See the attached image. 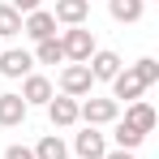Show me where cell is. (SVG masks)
<instances>
[{
	"label": "cell",
	"instance_id": "1",
	"mask_svg": "<svg viewBox=\"0 0 159 159\" xmlns=\"http://www.w3.org/2000/svg\"><path fill=\"white\" fill-rule=\"evenodd\" d=\"M60 48H65V60L86 65V60L95 56V34L82 30V26H69V30H65V39H60Z\"/></svg>",
	"mask_w": 159,
	"mask_h": 159
},
{
	"label": "cell",
	"instance_id": "2",
	"mask_svg": "<svg viewBox=\"0 0 159 159\" xmlns=\"http://www.w3.org/2000/svg\"><path fill=\"white\" fill-rule=\"evenodd\" d=\"M120 116V103L116 99H86V103H78V120H86L90 129L95 125H112Z\"/></svg>",
	"mask_w": 159,
	"mask_h": 159
},
{
	"label": "cell",
	"instance_id": "3",
	"mask_svg": "<svg viewBox=\"0 0 159 159\" xmlns=\"http://www.w3.org/2000/svg\"><path fill=\"white\" fill-rule=\"evenodd\" d=\"M22 103L26 107H48L52 103V82L43 73H26L22 78Z\"/></svg>",
	"mask_w": 159,
	"mask_h": 159
},
{
	"label": "cell",
	"instance_id": "4",
	"mask_svg": "<svg viewBox=\"0 0 159 159\" xmlns=\"http://www.w3.org/2000/svg\"><path fill=\"white\" fill-rule=\"evenodd\" d=\"M90 86H95V78H90V69H86V65H69V69L60 73V90H65L69 99L90 95Z\"/></svg>",
	"mask_w": 159,
	"mask_h": 159
},
{
	"label": "cell",
	"instance_id": "5",
	"mask_svg": "<svg viewBox=\"0 0 159 159\" xmlns=\"http://www.w3.org/2000/svg\"><path fill=\"white\" fill-rule=\"evenodd\" d=\"M125 125H129V129H138L142 138H146V133L159 125V116H155V107L146 103V99H133V103L125 107Z\"/></svg>",
	"mask_w": 159,
	"mask_h": 159
},
{
	"label": "cell",
	"instance_id": "6",
	"mask_svg": "<svg viewBox=\"0 0 159 159\" xmlns=\"http://www.w3.org/2000/svg\"><path fill=\"white\" fill-rule=\"evenodd\" d=\"M48 116H52L56 129H69V125H78V99H69V95H52V103H48Z\"/></svg>",
	"mask_w": 159,
	"mask_h": 159
},
{
	"label": "cell",
	"instance_id": "7",
	"mask_svg": "<svg viewBox=\"0 0 159 159\" xmlns=\"http://www.w3.org/2000/svg\"><path fill=\"white\" fill-rule=\"evenodd\" d=\"M73 151H78L82 159H103V155H107V142H103V133H99V129L86 125V129L73 138Z\"/></svg>",
	"mask_w": 159,
	"mask_h": 159
},
{
	"label": "cell",
	"instance_id": "8",
	"mask_svg": "<svg viewBox=\"0 0 159 159\" xmlns=\"http://www.w3.org/2000/svg\"><path fill=\"white\" fill-rule=\"evenodd\" d=\"M22 30H26L34 43H43V39H56V17H52V13H43V9H34V13H26Z\"/></svg>",
	"mask_w": 159,
	"mask_h": 159
},
{
	"label": "cell",
	"instance_id": "9",
	"mask_svg": "<svg viewBox=\"0 0 159 159\" xmlns=\"http://www.w3.org/2000/svg\"><path fill=\"white\" fill-rule=\"evenodd\" d=\"M86 69H90L95 82H112L116 73H120V56L116 52H95L90 60H86Z\"/></svg>",
	"mask_w": 159,
	"mask_h": 159
},
{
	"label": "cell",
	"instance_id": "10",
	"mask_svg": "<svg viewBox=\"0 0 159 159\" xmlns=\"http://www.w3.org/2000/svg\"><path fill=\"white\" fill-rule=\"evenodd\" d=\"M142 90H146V86L138 82V73H133V69H120V73L112 78V99H125V103H133Z\"/></svg>",
	"mask_w": 159,
	"mask_h": 159
},
{
	"label": "cell",
	"instance_id": "11",
	"mask_svg": "<svg viewBox=\"0 0 159 159\" xmlns=\"http://www.w3.org/2000/svg\"><path fill=\"white\" fill-rule=\"evenodd\" d=\"M86 13H90V0H56V22H65V26H82L86 22Z\"/></svg>",
	"mask_w": 159,
	"mask_h": 159
},
{
	"label": "cell",
	"instance_id": "12",
	"mask_svg": "<svg viewBox=\"0 0 159 159\" xmlns=\"http://www.w3.org/2000/svg\"><path fill=\"white\" fill-rule=\"evenodd\" d=\"M30 65H34L30 52H17V48H13V52H0V73H4V78H26Z\"/></svg>",
	"mask_w": 159,
	"mask_h": 159
},
{
	"label": "cell",
	"instance_id": "13",
	"mask_svg": "<svg viewBox=\"0 0 159 159\" xmlns=\"http://www.w3.org/2000/svg\"><path fill=\"white\" fill-rule=\"evenodd\" d=\"M26 112H30V107L22 103V95H0V125H4V129L22 125V120H26Z\"/></svg>",
	"mask_w": 159,
	"mask_h": 159
},
{
	"label": "cell",
	"instance_id": "14",
	"mask_svg": "<svg viewBox=\"0 0 159 159\" xmlns=\"http://www.w3.org/2000/svg\"><path fill=\"white\" fill-rule=\"evenodd\" d=\"M142 9H146V0H107V13L116 22H138Z\"/></svg>",
	"mask_w": 159,
	"mask_h": 159
},
{
	"label": "cell",
	"instance_id": "15",
	"mask_svg": "<svg viewBox=\"0 0 159 159\" xmlns=\"http://www.w3.org/2000/svg\"><path fill=\"white\" fill-rule=\"evenodd\" d=\"M112 138H116V151H138V146L146 142V138H142L138 129H129L125 120H116V129H112Z\"/></svg>",
	"mask_w": 159,
	"mask_h": 159
},
{
	"label": "cell",
	"instance_id": "16",
	"mask_svg": "<svg viewBox=\"0 0 159 159\" xmlns=\"http://www.w3.org/2000/svg\"><path fill=\"white\" fill-rule=\"evenodd\" d=\"M34 159H69V146H65L56 133H48V138L34 146Z\"/></svg>",
	"mask_w": 159,
	"mask_h": 159
},
{
	"label": "cell",
	"instance_id": "17",
	"mask_svg": "<svg viewBox=\"0 0 159 159\" xmlns=\"http://www.w3.org/2000/svg\"><path fill=\"white\" fill-rule=\"evenodd\" d=\"M34 60H39V65H60V60H65V48H60V39H43V43L34 48Z\"/></svg>",
	"mask_w": 159,
	"mask_h": 159
},
{
	"label": "cell",
	"instance_id": "18",
	"mask_svg": "<svg viewBox=\"0 0 159 159\" xmlns=\"http://www.w3.org/2000/svg\"><path fill=\"white\" fill-rule=\"evenodd\" d=\"M13 34H22V13L0 4V39H13Z\"/></svg>",
	"mask_w": 159,
	"mask_h": 159
},
{
	"label": "cell",
	"instance_id": "19",
	"mask_svg": "<svg viewBox=\"0 0 159 159\" xmlns=\"http://www.w3.org/2000/svg\"><path fill=\"white\" fill-rule=\"evenodd\" d=\"M133 73H138V82H142V86H155V82H159V65L151 60V56H142V60L133 65Z\"/></svg>",
	"mask_w": 159,
	"mask_h": 159
},
{
	"label": "cell",
	"instance_id": "20",
	"mask_svg": "<svg viewBox=\"0 0 159 159\" xmlns=\"http://www.w3.org/2000/svg\"><path fill=\"white\" fill-rule=\"evenodd\" d=\"M4 159H34V151H30V146H22V142H13V146L4 151Z\"/></svg>",
	"mask_w": 159,
	"mask_h": 159
},
{
	"label": "cell",
	"instance_id": "21",
	"mask_svg": "<svg viewBox=\"0 0 159 159\" xmlns=\"http://www.w3.org/2000/svg\"><path fill=\"white\" fill-rule=\"evenodd\" d=\"M9 9H17V13H34L39 0H9Z\"/></svg>",
	"mask_w": 159,
	"mask_h": 159
},
{
	"label": "cell",
	"instance_id": "22",
	"mask_svg": "<svg viewBox=\"0 0 159 159\" xmlns=\"http://www.w3.org/2000/svg\"><path fill=\"white\" fill-rule=\"evenodd\" d=\"M103 159H133V151H107Z\"/></svg>",
	"mask_w": 159,
	"mask_h": 159
}]
</instances>
